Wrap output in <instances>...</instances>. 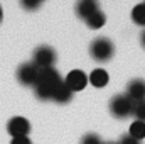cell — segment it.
I'll use <instances>...</instances> for the list:
<instances>
[{
  "mask_svg": "<svg viewBox=\"0 0 145 144\" xmlns=\"http://www.w3.org/2000/svg\"><path fill=\"white\" fill-rule=\"evenodd\" d=\"M64 80H61L59 73L54 68H44L39 71V78H37L34 90H36L37 98L40 100H52L56 88L63 83Z\"/></svg>",
  "mask_w": 145,
  "mask_h": 144,
  "instance_id": "6da1fadb",
  "label": "cell"
},
{
  "mask_svg": "<svg viewBox=\"0 0 145 144\" xmlns=\"http://www.w3.org/2000/svg\"><path fill=\"white\" fill-rule=\"evenodd\" d=\"M89 54L98 63H106L115 54V44L108 37H96L89 44Z\"/></svg>",
  "mask_w": 145,
  "mask_h": 144,
  "instance_id": "7a4b0ae2",
  "label": "cell"
},
{
  "mask_svg": "<svg viewBox=\"0 0 145 144\" xmlns=\"http://www.w3.org/2000/svg\"><path fill=\"white\" fill-rule=\"evenodd\" d=\"M133 100L127 95V93H121V95H115L111 100H110V112L113 117L116 119H127L132 115L133 112Z\"/></svg>",
  "mask_w": 145,
  "mask_h": 144,
  "instance_id": "3957f363",
  "label": "cell"
},
{
  "mask_svg": "<svg viewBox=\"0 0 145 144\" xmlns=\"http://www.w3.org/2000/svg\"><path fill=\"white\" fill-rule=\"evenodd\" d=\"M56 51L51 48V46H39L36 51H34V58H32V63L36 65L39 70H44V68H54V63H56Z\"/></svg>",
  "mask_w": 145,
  "mask_h": 144,
  "instance_id": "277c9868",
  "label": "cell"
},
{
  "mask_svg": "<svg viewBox=\"0 0 145 144\" xmlns=\"http://www.w3.org/2000/svg\"><path fill=\"white\" fill-rule=\"evenodd\" d=\"M39 71L40 70L37 68L34 63H24L17 70V80L22 85H25V87H34L37 78H39Z\"/></svg>",
  "mask_w": 145,
  "mask_h": 144,
  "instance_id": "5b68a950",
  "label": "cell"
},
{
  "mask_svg": "<svg viewBox=\"0 0 145 144\" xmlns=\"http://www.w3.org/2000/svg\"><path fill=\"white\" fill-rule=\"evenodd\" d=\"M7 131L12 137H17V136H27L31 132V122L25 119V117H12L7 124Z\"/></svg>",
  "mask_w": 145,
  "mask_h": 144,
  "instance_id": "8992f818",
  "label": "cell"
},
{
  "mask_svg": "<svg viewBox=\"0 0 145 144\" xmlns=\"http://www.w3.org/2000/svg\"><path fill=\"white\" fill-rule=\"evenodd\" d=\"M64 83L71 88L72 92H81V90L86 88V85L89 83V80H88V75L84 71H81V70H72V71H69L66 75Z\"/></svg>",
  "mask_w": 145,
  "mask_h": 144,
  "instance_id": "52a82bcc",
  "label": "cell"
},
{
  "mask_svg": "<svg viewBox=\"0 0 145 144\" xmlns=\"http://www.w3.org/2000/svg\"><path fill=\"white\" fill-rule=\"evenodd\" d=\"M127 95L133 100V102H140L145 100V80L142 78H135L127 85Z\"/></svg>",
  "mask_w": 145,
  "mask_h": 144,
  "instance_id": "ba28073f",
  "label": "cell"
},
{
  "mask_svg": "<svg viewBox=\"0 0 145 144\" xmlns=\"http://www.w3.org/2000/svg\"><path fill=\"white\" fill-rule=\"evenodd\" d=\"M96 10H100L96 0H79V2L76 3V14H78L81 19H84V20H86L91 14H95Z\"/></svg>",
  "mask_w": 145,
  "mask_h": 144,
  "instance_id": "9c48e42d",
  "label": "cell"
},
{
  "mask_svg": "<svg viewBox=\"0 0 145 144\" xmlns=\"http://www.w3.org/2000/svg\"><path fill=\"white\" fill-rule=\"evenodd\" d=\"M88 80H89V83H91L95 88H103V87L108 85L110 75L105 71V70H101V68H96V70H93V71L89 73Z\"/></svg>",
  "mask_w": 145,
  "mask_h": 144,
  "instance_id": "30bf717a",
  "label": "cell"
},
{
  "mask_svg": "<svg viewBox=\"0 0 145 144\" xmlns=\"http://www.w3.org/2000/svg\"><path fill=\"white\" fill-rule=\"evenodd\" d=\"M72 95H74V92H72L71 88L63 81L57 88H56V92H54V97H52V100L56 102V104H68V102H71Z\"/></svg>",
  "mask_w": 145,
  "mask_h": 144,
  "instance_id": "8fae6325",
  "label": "cell"
},
{
  "mask_svg": "<svg viewBox=\"0 0 145 144\" xmlns=\"http://www.w3.org/2000/svg\"><path fill=\"white\" fill-rule=\"evenodd\" d=\"M84 22H86V26H88L89 29L96 31V29H101V27L105 26V22H106V15H105L101 10H96V12L91 14Z\"/></svg>",
  "mask_w": 145,
  "mask_h": 144,
  "instance_id": "7c38bea8",
  "label": "cell"
},
{
  "mask_svg": "<svg viewBox=\"0 0 145 144\" xmlns=\"http://www.w3.org/2000/svg\"><path fill=\"white\" fill-rule=\"evenodd\" d=\"M128 134H130L132 137H135L137 141L145 139V122L144 120H133V122L130 124Z\"/></svg>",
  "mask_w": 145,
  "mask_h": 144,
  "instance_id": "4fadbf2b",
  "label": "cell"
},
{
  "mask_svg": "<svg viewBox=\"0 0 145 144\" xmlns=\"http://www.w3.org/2000/svg\"><path fill=\"white\" fill-rule=\"evenodd\" d=\"M132 20H133L137 26L145 27V2L133 7V10H132Z\"/></svg>",
  "mask_w": 145,
  "mask_h": 144,
  "instance_id": "5bb4252c",
  "label": "cell"
},
{
  "mask_svg": "<svg viewBox=\"0 0 145 144\" xmlns=\"http://www.w3.org/2000/svg\"><path fill=\"white\" fill-rule=\"evenodd\" d=\"M132 115L135 117V120H144L145 122V100H140V102H135L133 104Z\"/></svg>",
  "mask_w": 145,
  "mask_h": 144,
  "instance_id": "9a60e30c",
  "label": "cell"
},
{
  "mask_svg": "<svg viewBox=\"0 0 145 144\" xmlns=\"http://www.w3.org/2000/svg\"><path fill=\"white\" fill-rule=\"evenodd\" d=\"M44 0H20V5L25 9V10H36L40 7V3H42Z\"/></svg>",
  "mask_w": 145,
  "mask_h": 144,
  "instance_id": "2e32d148",
  "label": "cell"
},
{
  "mask_svg": "<svg viewBox=\"0 0 145 144\" xmlns=\"http://www.w3.org/2000/svg\"><path fill=\"white\" fill-rule=\"evenodd\" d=\"M81 144H103V141L100 139L98 134H86L81 139Z\"/></svg>",
  "mask_w": 145,
  "mask_h": 144,
  "instance_id": "e0dca14e",
  "label": "cell"
},
{
  "mask_svg": "<svg viewBox=\"0 0 145 144\" xmlns=\"http://www.w3.org/2000/svg\"><path fill=\"white\" fill-rule=\"evenodd\" d=\"M10 144H32V141L29 139V136H17V137H12Z\"/></svg>",
  "mask_w": 145,
  "mask_h": 144,
  "instance_id": "ac0fdd59",
  "label": "cell"
},
{
  "mask_svg": "<svg viewBox=\"0 0 145 144\" xmlns=\"http://www.w3.org/2000/svg\"><path fill=\"white\" fill-rule=\"evenodd\" d=\"M118 144H140V141H137V139H135V137H132L130 134H125V136H121V137H120Z\"/></svg>",
  "mask_w": 145,
  "mask_h": 144,
  "instance_id": "d6986e66",
  "label": "cell"
},
{
  "mask_svg": "<svg viewBox=\"0 0 145 144\" xmlns=\"http://www.w3.org/2000/svg\"><path fill=\"white\" fill-rule=\"evenodd\" d=\"M140 42H142V46L145 48V29L142 31V34H140Z\"/></svg>",
  "mask_w": 145,
  "mask_h": 144,
  "instance_id": "ffe728a7",
  "label": "cell"
},
{
  "mask_svg": "<svg viewBox=\"0 0 145 144\" xmlns=\"http://www.w3.org/2000/svg\"><path fill=\"white\" fill-rule=\"evenodd\" d=\"M2 20H3V10H2V5H0V24H2Z\"/></svg>",
  "mask_w": 145,
  "mask_h": 144,
  "instance_id": "44dd1931",
  "label": "cell"
},
{
  "mask_svg": "<svg viewBox=\"0 0 145 144\" xmlns=\"http://www.w3.org/2000/svg\"><path fill=\"white\" fill-rule=\"evenodd\" d=\"M103 144H118V143H103Z\"/></svg>",
  "mask_w": 145,
  "mask_h": 144,
  "instance_id": "7402d4cb",
  "label": "cell"
}]
</instances>
